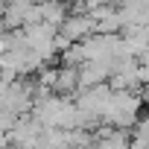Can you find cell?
I'll return each mask as SVG.
<instances>
[{
    "label": "cell",
    "mask_w": 149,
    "mask_h": 149,
    "mask_svg": "<svg viewBox=\"0 0 149 149\" xmlns=\"http://www.w3.org/2000/svg\"><path fill=\"white\" fill-rule=\"evenodd\" d=\"M97 24L94 18H85V15H67L61 21V35L67 41H79V38H88V32H94Z\"/></svg>",
    "instance_id": "obj_1"
}]
</instances>
